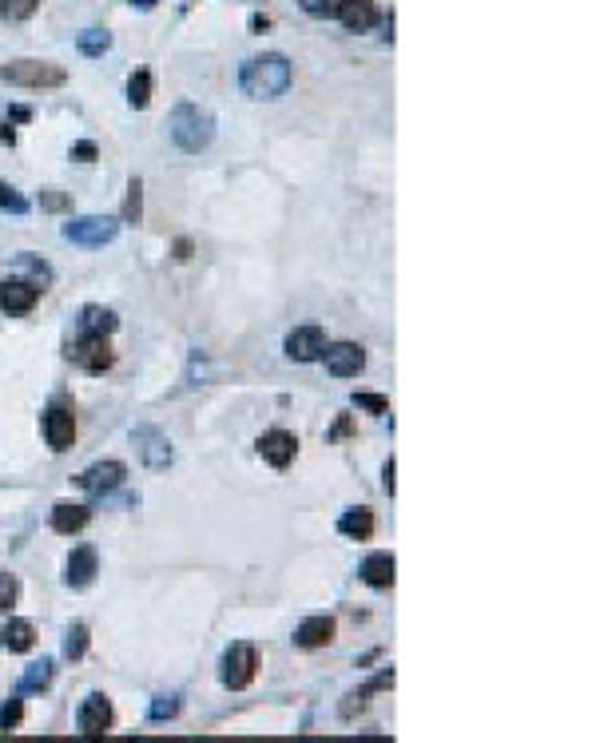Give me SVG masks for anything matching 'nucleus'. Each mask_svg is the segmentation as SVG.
<instances>
[{"label": "nucleus", "mask_w": 596, "mask_h": 743, "mask_svg": "<svg viewBox=\"0 0 596 743\" xmlns=\"http://www.w3.org/2000/svg\"><path fill=\"white\" fill-rule=\"evenodd\" d=\"M295 80V68L283 52H263V56H251L239 72V84L251 100H279Z\"/></svg>", "instance_id": "1"}, {"label": "nucleus", "mask_w": 596, "mask_h": 743, "mask_svg": "<svg viewBox=\"0 0 596 743\" xmlns=\"http://www.w3.org/2000/svg\"><path fill=\"white\" fill-rule=\"evenodd\" d=\"M167 132H171L175 148L195 155V151H203L215 140V120H211V112H203L199 104H179V108L171 112V120H167Z\"/></svg>", "instance_id": "2"}, {"label": "nucleus", "mask_w": 596, "mask_h": 743, "mask_svg": "<svg viewBox=\"0 0 596 743\" xmlns=\"http://www.w3.org/2000/svg\"><path fill=\"white\" fill-rule=\"evenodd\" d=\"M0 80L20 84V88H60L68 80V72L52 60H12L0 68Z\"/></svg>", "instance_id": "3"}, {"label": "nucleus", "mask_w": 596, "mask_h": 743, "mask_svg": "<svg viewBox=\"0 0 596 743\" xmlns=\"http://www.w3.org/2000/svg\"><path fill=\"white\" fill-rule=\"evenodd\" d=\"M255 672H259V652H255V644L239 640V644H231V648L223 652V668H219L223 688L243 692V688L255 684Z\"/></svg>", "instance_id": "4"}, {"label": "nucleus", "mask_w": 596, "mask_h": 743, "mask_svg": "<svg viewBox=\"0 0 596 743\" xmlns=\"http://www.w3.org/2000/svg\"><path fill=\"white\" fill-rule=\"evenodd\" d=\"M120 235V223L116 219H104V215H80V219H68L64 223V239L76 243V247H104Z\"/></svg>", "instance_id": "5"}, {"label": "nucleus", "mask_w": 596, "mask_h": 743, "mask_svg": "<svg viewBox=\"0 0 596 743\" xmlns=\"http://www.w3.org/2000/svg\"><path fill=\"white\" fill-rule=\"evenodd\" d=\"M68 358H72L80 370H88V374H104V370H112L116 350L108 346V334H80V338L68 346Z\"/></svg>", "instance_id": "6"}, {"label": "nucleus", "mask_w": 596, "mask_h": 743, "mask_svg": "<svg viewBox=\"0 0 596 743\" xmlns=\"http://www.w3.org/2000/svg\"><path fill=\"white\" fill-rule=\"evenodd\" d=\"M112 724H116V708H112V700H108L104 692H92V696L80 704V712H76V728H80V736H88V740H100Z\"/></svg>", "instance_id": "7"}, {"label": "nucleus", "mask_w": 596, "mask_h": 743, "mask_svg": "<svg viewBox=\"0 0 596 743\" xmlns=\"http://www.w3.org/2000/svg\"><path fill=\"white\" fill-rule=\"evenodd\" d=\"M124 477H128V465L124 461H96V465H88L76 477V485L88 489V493H112V489L124 485Z\"/></svg>", "instance_id": "8"}, {"label": "nucleus", "mask_w": 596, "mask_h": 743, "mask_svg": "<svg viewBox=\"0 0 596 743\" xmlns=\"http://www.w3.org/2000/svg\"><path fill=\"white\" fill-rule=\"evenodd\" d=\"M322 358H326V370H330L334 378H354V374H362V366H366V350H362L358 342H334V346L322 350Z\"/></svg>", "instance_id": "9"}, {"label": "nucleus", "mask_w": 596, "mask_h": 743, "mask_svg": "<svg viewBox=\"0 0 596 743\" xmlns=\"http://www.w3.org/2000/svg\"><path fill=\"white\" fill-rule=\"evenodd\" d=\"M283 346H287V358H295V362H318L326 350V330L322 326H295Z\"/></svg>", "instance_id": "10"}, {"label": "nucleus", "mask_w": 596, "mask_h": 743, "mask_svg": "<svg viewBox=\"0 0 596 743\" xmlns=\"http://www.w3.org/2000/svg\"><path fill=\"white\" fill-rule=\"evenodd\" d=\"M44 442H48L52 453H68L72 449V442H76V418H72V410L52 406L44 414Z\"/></svg>", "instance_id": "11"}, {"label": "nucleus", "mask_w": 596, "mask_h": 743, "mask_svg": "<svg viewBox=\"0 0 596 743\" xmlns=\"http://www.w3.org/2000/svg\"><path fill=\"white\" fill-rule=\"evenodd\" d=\"M295 453H298V438L291 430H267L259 438V457L267 465H275V469H287L295 461Z\"/></svg>", "instance_id": "12"}, {"label": "nucleus", "mask_w": 596, "mask_h": 743, "mask_svg": "<svg viewBox=\"0 0 596 743\" xmlns=\"http://www.w3.org/2000/svg\"><path fill=\"white\" fill-rule=\"evenodd\" d=\"M132 446L140 449V457L148 461L151 469H167V465H171V457H175V453H171V442H167V438H163L155 426H140V430L132 434Z\"/></svg>", "instance_id": "13"}, {"label": "nucleus", "mask_w": 596, "mask_h": 743, "mask_svg": "<svg viewBox=\"0 0 596 743\" xmlns=\"http://www.w3.org/2000/svg\"><path fill=\"white\" fill-rule=\"evenodd\" d=\"M40 283H24V279H4L0 283V306L8 314H28L36 302H40Z\"/></svg>", "instance_id": "14"}, {"label": "nucleus", "mask_w": 596, "mask_h": 743, "mask_svg": "<svg viewBox=\"0 0 596 743\" xmlns=\"http://www.w3.org/2000/svg\"><path fill=\"white\" fill-rule=\"evenodd\" d=\"M96 573H100V557H96V549H92V545L72 549V557H68V573H64L68 589H88V585L96 581Z\"/></svg>", "instance_id": "15"}, {"label": "nucleus", "mask_w": 596, "mask_h": 743, "mask_svg": "<svg viewBox=\"0 0 596 743\" xmlns=\"http://www.w3.org/2000/svg\"><path fill=\"white\" fill-rule=\"evenodd\" d=\"M330 640H334V616H306L295 632V644L298 648H306V652L326 648Z\"/></svg>", "instance_id": "16"}, {"label": "nucleus", "mask_w": 596, "mask_h": 743, "mask_svg": "<svg viewBox=\"0 0 596 743\" xmlns=\"http://www.w3.org/2000/svg\"><path fill=\"white\" fill-rule=\"evenodd\" d=\"M338 20H342L350 32H370V28L378 24V4H374V0H342Z\"/></svg>", "instance_id": "17"}, {"label": "nucleus", "mask_w": 596, "mask_h": 743, "mask_svg": "<svg viewBox=\"0 0 596 743\" xmlns=\"http://www.w3.org/2000/svg\"><path fill=\"white\" fill-rule=\"evenodd\" d=\"M394 569H398L394 553H370V557L362 561V581H366L370 589H390V585H394Z\"/></svg>", "instance_id": "18"}, {"label": "nucleus", "mask_w": 596, "mask_h": 743, "mask_svg": "<svg viewBox=\"0 0 596 743\" xmlns=\"http://www.w3.org/2000/svg\"><path fill=\"white\" fill-rule=\"evenodd\" d=\"M88 521H92V509H88V505L60 501V505L52 509V529H56V533H68V537H72V533H80Z\"/></svg>", "instance_id": "19"}, {"label": "nucleus", "mask_w": 596, "mask_h": 743, "mask_svg": "<svg viewBox=\"0 0 596 743\" xmlns=\"http://www.w3.org/2000/svg\"><path fill=\"white\" fill-rule=\"evenodd\" d=\"M338 533L350 537V541H370V537H374V513H370L366 505L346 509V513L338 517Z\"/></svg>", "instance_id": "20"}, {"label": "nucleus", "mask_w": 596, "mask_h": 743, "mask_svg": "<svg viewBox=\"0 0 596 743\" xmlns=\"http://www.w3.org/2000/svg\"><path fill=\"white\" fill-rule=\"evenodd\" d=\"M76 326H80V334H112L120 326V318L108 306H84L80 318H76Z\"/></svg>", "instance_id": "21"}, {"label": "nucleus", "mask_w": 596, "mask_h": 743, "mask_svg": "<svg viewBox=\"0 0 596 743\" xmlns=\"http://www.w3.org/2000/svg\"><path fill=\"white\" fill-rule=\"evenodd\" d=\"M0 644H4L8 652H28V648L36 644V628H32L28 620H8V624L0 628Z\"/></svg>", "instance_id": "22"}, {"label": "nucleus", "mask_w": 596, "mask_h": 743, "mask_svg": "<svg viewBox=\"0 0 596 743\" xmlns=\"http://www.w3.org/2000/svg\"><path fill=\"white\" fill-rule=\"evenodd\" d=\"M390 684H394V672L386 668V672H382V676H374V680H370V684H366L362 692H350V696H346V704L338 708V712H342V720H350L354 712H362V708H366V700H370L374 692H382V688H390Z\"/></svg>", "instance_id": "23"}, {"label": "nucleus", "mask_w": 596, "mask_h": 743, "mask_svg": "<svg viewBox=\"0 0 596 743\" xmlns=\"http://www.w3.org/2000/svg\"><path fill=\"white\" fill-rule=\"evenodd\" d=\"M52 676H56V664H52V660H40V664H32V668L24 672L20 692H44V688L52 684Z\"/></svg>", "instance_id": "24"}, {"label": "nucleus", "mask_w": 596, "mask_h": 743, "mask_svg": "<svg viewBox=\"0 0 596 743\" xmlns=\"http://www.w3.org/2000/svg\"><path fill=\"white\" fill-rule=\"evenodd\" d=\"M84 652H88V628L84 624H72L64 632V656L68 660H84Z\"/></svg>", "instance_id": "25"}, {"label": "nucleus", "mask_w": 596, "mask_h": 743, "mask_svg": "<svg viewBox=\"0 0 596 743\" xmlns=\"http://www.w3.org/2000/svg\"><path fill=\"white\" fill-rule=\"evenodd\" d=\"M151 100V76L148 72H132V80H128V104L132 108H148Z\"/></svg>", "instance_id": "26"}, {"label": "nucleus", "mask_w": 596, "mask_h": 743, "mask_svg": "<svg viewBox=\"0 0 596 743\" xmlns=\"http://www.w3.org/2000/svg\"><path fill=\"white\" fill-rule=\"evenodd\" d=\"M112 48V36L108 32H100V28H88V32H80V52H88V56H100V52H108Z\"/></svg>", "instance_id": "27"}, {"label": "nucleus", "mask_w": 596, "mask_h": 743, "mask_svg": "<svg viewBox=\"0 0 596 743\" xmlns=\"http://www.w3.org/2000/svg\"><path fill=\"white\" fill-rule=\"evenodd\" d=\"M36 4L40 0H0V20H28L32 12H36Z\"/></svg>", "instance_id": "28"}, {"label": "nucleus", "mask_w": 596, "mask_h": 743, "mask_svg": "<svg viewBox=\"0 0 596 743\" xmlns=\"http://www.w3.org/2000/svg\"><path fill=\"white\" fill-rule=\"evenodd\" d=\"M298 4H302L306 16H318V20H334L338 8H342V0H298Z\"/></svg>", "instance_id": "29"}, {"label": "nucleus", "mask_w": 596, "mask_h": 743, "mask_svg": "<svg viewBox=\"0 0 596 743\" xmlns=\"http://www.w3.org/2000/svg\"><path fill=\"white\" fill-rule=\"evenodd\" d=\"M148 716L155 720V724H163V720L179 716V696H155V704L148 708Z\"/></svg>", "instance_id": "30"}, {"label": "nucleus", "mask_w": 596, "mask_h": 743, "mask_svg": "<svg viewBox=\"0 0 596 743\" xmlns=\"http://www.w3.org/2000/svg\"><path fill=\"white\" fill-rule=\"evenodd\" d=\"M0 211H12V215H24L28 211V199L16 191V187H8V183H0Z\"/></svg>", "instance_id": "31"}, {"label": "nucleus", "mask_w": 596, "mask_h": 743, "mask_svg": "<svg viewBox=\"0 0 596 743\" xmlns=\"http://www.w3.org/2000/svg\"><path fill=\"white\" fill-rule=\"evenodd\" d=\"M16 600H20V581L12 573H0V612L16 608Z\"/></svg>", "instance_id": "32"}, {"label": "nucleus", "mask_w": 596, "mask_h": 743, "mask_svg": "<svg viewBox=\"0 0 596 743\" xmlns=\"http://www.w3.org/2000/svg\"><path fill=\"white\" fill-rule=\"evenodd\" d=\"M140 199H144V183L132 179V183H128V203H124V219H128V223H140Z\"/></svg>", "instance_id": "33"}, {"label": "nucleus", "mask_w": 596, "mask_h": 743, "mask_svg": "<svg viewBox=\"0 0 596 743\" xmlns=\"http://www.w3.org/2000/svg\"><path fill=\"white\" fill-rule=\"evenodd\" d=\"M20 720H24V704H20L16 696H12L8 704H0V732H12Z\"/></svg>", "instance_id": "34"}, {"label": "nucleus", "mask_w": 596, "mask_h": 743, "mask_svg": "<svg viewBox=\"0 0 596 743\" xmlns=\"http://www.w3.org/2000/svg\"><path fill=\"white\" fill-rule=\"evenodd\" d=\"M354 406L358 410H370V414H390V402L382 394H354Z\"/></svg>", "instance_id": "35"}, {"label": "nucleus", "mask_w": 596, "mask_h": 743, "mask_svg": "<svg viewBox=\"0 0 596 743\" xmlns=\"http://www.w3.org/2000/svg\"><path fill=\"white\" fill-rule=\"evenodd\" d=\"M40 203H44L48 211H64V207H68V199H64V195H52V191H48V195H40Z\"/></svg>", "instance_id": "36"}, {"label": "nucleus", "mask_w": 596, "mask_h": 743, "mask_svg": "<svg viewBox=\"0 0 596 743\" xmlns=\"http://www.w3.org/2000/svg\"><path fill=\"white\" fill-rule=\"evenodd\" d=\"M394 469H398V465H394V457H390V461H386V469H382V489H386L390 497H394Z\"/></svg>", "instance_id": "37"}, {"label": "nucleus", "mask_w": 596, "mask_h": 743, "mask_svg": "<svg viewBox=\"0 0 596 743\" xmlns=\"http://www.w3.org/2000/svg\"><path fill=\"white\" fill-rule=\"evenodd\" d=\"M76 155H80V159H92L96 148H92V144H76Z\"/></svg>", "instance_id": "38"}, {"label": "nucleus", "mask_w": 596, "mask_h": 743, "mask_svg": "<svg viewBox=\"0 0 596 743\" xmlns=\"http://www.w3.org/2000/svg\"><path fill=\"white\" fill-rule=\"evenodd\" d=\"M132 4H140V8H151V4H155V0H132Z\"/></svg>", "instance_id": "39"}]
</instances>
